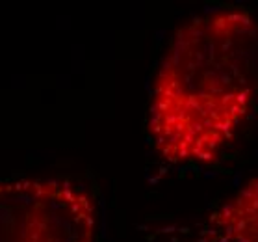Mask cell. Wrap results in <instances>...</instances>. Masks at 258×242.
Listing matches in <instances>:
<instances>
[{
  "instance_id": "1",
  "label": "cell",
  "mask_w": 258,
  "mask_h": 242,
  "mask_svg": "<svg viewBox=\"0 0 258 242\" xmlns=\"http://www.w3.org/2000/svg\"><path fill=\"white\" fill-rule=\"evenodd\" d=\"M258 101V15L219 6L180 24L153 78L147 132L160 159L214 164Z\"/></svg>"
},
{
  "instance_id": "2",
  "label": "cell",
  "mask_w": 258,
  "mask_h": 242,
  "mask_svg": "<svg viewBox=\"0 0 258 242\" xmlns=\"http://www.w3.org/2000/svg\"><path fill=\"white\" fill-rule=\"evenodd\" d=\"M97 207L67 179L0 181V242H93Z\"/></svg>"
},
{
  "instance_id": "3",
  "label": "cell",
  "mask_w": 258,
  "mask_h": 242,
  "mask_svg": "<svg viewBox=\"0 0 258 242\" xmlns=\"http://www.w3.org/2000/svg\"><path fill=\"white\" fill-rule=\"evenodd\" d=\"M156 242H258V173L195 220L154 231Z\"/></svg>"
}]
</instances>
